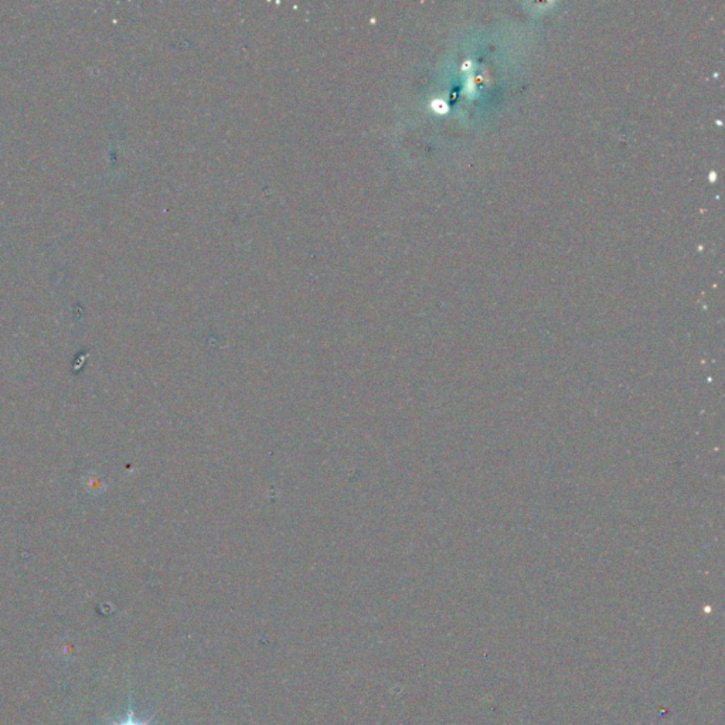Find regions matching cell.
Masks as SVG:
<instances>
[{"instance_id": "cell-1", "label": "cell", "mask_w": 725, "mask_h": 725, "mask_svg": "<svg viewBox=\"0 0 725 725\" xmlns=\"http://www.w3.org/2000/svg\"><path fill=\"white\" fill-rule=\"evenodd\" d=\"M113 725H149V719L148 721H139L135 718L133 713H129L126 718L121 719V721H114Z\"/></svg>"}]
</instances>
